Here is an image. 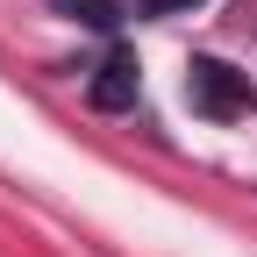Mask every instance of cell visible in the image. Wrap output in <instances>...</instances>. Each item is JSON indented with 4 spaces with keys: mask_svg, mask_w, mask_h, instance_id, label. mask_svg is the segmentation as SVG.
Segmentation results:
<instances>
[{
    "mask_svg": "<svg viewBox=\"0 0 257 257\" xmlns=\"http://www.w3.org/2000/svg\"><path fill=\"white\" fill-rule=\"evenodd\" d=\"M114 8L128 22V15H179V8H193V0H114Z\"/></svg>",
    "mask_w": 257,
    "mask_h": 257,
    "instance_id": "obj_3",
    "label": "cell"
},
{
    "mask_svg": "<svg viewBox=\"0 0 257 257\" xmlns=\"http://www.w3.org/2000/svg\"><path fill=\"white\" fill-rule=\"evenodd\" d=\"M136 86H143L136 79V57H128V50H107L100 72H93V107H107V114L114 107H136Z\"/></svg>",
    "mask_w": 257,
    "mask_h": 257,
    "instance_id": "obj_2",
    "label": "cell"
},
{
    "mask_svg": "<svg viewBox=\"0 0 257 257\" xmlns=\"http://www.w3.org/2000/svg\"><path fill=\"white\" fill-rule=\"evenodd\" d=\"M186 100L207 121H243L257 107V86H250V72H236V64H221V57H193L186 64Z\"/></svg>",
    "mask_w": 257,
    "mask_h": 257,
    "instance_id": "obj_1",
    "label": "cell"
}]
</instances>
